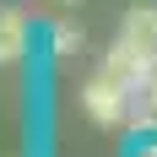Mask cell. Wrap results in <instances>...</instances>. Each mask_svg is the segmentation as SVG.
Here are the masks:
<instances>
[{"label": "cell", "mask_w": 157, "mask_h": 157, "mask_svg": "<svg viewBox=\"0 0 157 157\" xmlns=\"http://www.w3.org/2000/svg\"><path fill=\"white\" fill-rule=\"evenodd\" d=\"M136 98H141V109H130V125L136 130H157V71H152V81H146Z\"/></svg>", "instance_id": "cell-5"}, {"label": "cell", "mask_w": 157, "mask_h": 157, "mask_svg": "<svg viewBox=\"0 0 157 157\" xmlns=\"http://www.w3.org/2000/svg\"><path fill=\"white\" fill-rule=\"evenodd\" d=\"M152 71H157V60L141 54V49H130L125 38H114L109 54H103V76H114L119 87H130V92H141L146 81H152Z\"/></svg>", "instance_id": "cell-2"}, {"label": "cell", "mask_w": 157, "mask_h": 157, "mask_svg": "<svg viewBox=\"0 0 157 157\" xmlns=\"http://www.w3.org/2000/svg\"><path fill=\"white\" fill-rule=\"evenodd\" d=\"M119 38H125L130 49H141V54L157 60V0H136V6H130L125 22H119Z\"/></svg>", "instance_id": "cell-3"}, {"label": "cell", "mask_w": 157, "mask_h": 157, "mask_svg": "<svg viewBox=\"0 0 157 157\" xmlns=\"http://www.w3.org/2000/svg\"><path fill=\"white\" fill-rule=\"evenodd\" d=\"M49 49H54V54H76V49H81V27L54 22V27H49Z\"/></svg>", "instance_id": "cell-6"}, {"label": "cell", "mask_w": 157, "mask_h": 157, "mask_svg": "<svg viewBox=\"0 0 157 157\" xmlns=\"http://www.w3.org/2000/svg\"><path fill=\"white\" fill-rule=\"evenodd\" d=\"M130 98H136L130 87H119L114 76L98 71V76L81 87V109H87L92 125H125V119H130Z\"/></svg>", "instance_id": "cell-1"}, {"label": "cell", "mask_w": 157, "mask_h": 157, "mask_svg": "<svg viewBox=\"0 0 157 157\" xmlns=\"http://www.w3.org/2000/svg\"><path fill=\"white\" fill-rule=\"evenodd\" d=\"M60 6H81V0H60Z\"/></svg>", "instance_id": "cell-7"}, {"label": "cell", "mask_w": 157, "mask_h": 157, "mask_svg": "<svg viewBox=\"0 0 157 157\" xmlns=\"http://www.w3.org/2000/svg\"><path fill=\"white\" fill-rule=\"evenodd\" d=\"M27 54V16L16 6H0V65H16Z\"/></svg>", "instance_id": "cell-4"}]
</instances>
